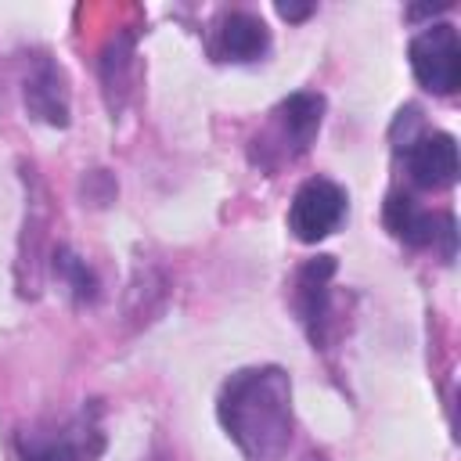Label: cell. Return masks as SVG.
Instances as JSON below:
<instances>
[{
    "label": "cell",
    "mask_w": 461,
    "mask_h": 461,
    "mask_svg": "<svg viewBox=\"0 0 461 461\" xmlns=\"http://www.w3.org/2000/svg\"><path fill=\"white\" fill-rule=\"evenodd\" d=\"M407 58H411V72L414 79L436 94V97H447L461 86V40H457V29L450 22H432L425 25L411 47H407Z\"/></svg>",
    "instance_id": "cell-4"
},
{
    "label": "cell",
    "mask_w": 461,
    "mask_h": 461,
    "mask_svg": "<svg viewBox=\"0 0 461 461\" xmlns=\"http://www.w3.org/2000/svg\"><path fill=\"white\" fill-rule=\"evenodd\" d=\"M403 166H407V176L414 187L421 191H443L457 180V140L443 130H432V133H418L414 140H407L403 148Z\"/></svg>",
    "instance_id": "cell-9"
},
{
    "label": "cell",
    "mask_w": 461,
    "mask_h": 461,
    "mask_svg": "<svg viewBox=\"0 0 461 461\" xmlns=\"http://www.w3.org/2000/svg\"><path fill=\"white\" fill-rule=\"evenodd\" d=\"M50 270H54V277L68 288V295H72L76 306H94V303H97L101 281H97L94 267H90L83 256H76L68 245H58V249L50 252Z\"/></svg>",
    "instance_id": "cell-13"
},
{
    "label": "cell",
    "mask_w": 461,
    "mask_h": 461,
    "mask_svg": "<svg viewBox=\"0 0 461 461\" xmlns=\"http://www.w3.org/2000/svg\"><path fill=\"white\" fill-rule=\"evenodd\" d=\"M166 292H169L166 277L155 267H140L130 281V292H126V317H133L137 324H148L162 310Z\"/></svg>",
    "instance_id": "cell-14"
},
{
    "label": "cell",
    "mask_w": 461,
    "mask_h": 461,
    "mask_svg": "<svg viewBox=\"0 0 461 461\" xmlns=\"http://www.w3.org/2000/svg\"><path fill=\"white\" fill-rule=\"evenodd\" d=\"M331 277H335V256H313L295 270V281H292V306L313 346H324L328 339Z\"/></svg>",
    "instance_id": "cell-8"
},
{
    "label": "cell",
    "mask_w": 461,
    "mask_h": 461,
    "mask_svg": "<svg viewBox=\"0 0 461 461\" xmlns=\"http://www.w3.org/2000/svg\"><path fill=\"white\" fill-rule=\"evenodd\" d=\"M303 461H328V457H324V454H321V450H310V454H306V457H303Z\"/></svg>",
    "instance_id": "cell-18"
},
{
    "label": "cell",
    "mask_w": 461,
    "mask_h": 461,
    "mask_svg": "<svg viewBox=\"0 0 461 461\" xmlns=\"http://www.w3.org/2000/svg\"><path fill=\"white\" fill-rule=\"evenodd\" d=\"M216 418L245 461H281L292 443V378L277 364L234 371L220 396Z\"/></svg>",
    "instance_id": "cell-1"
},
{
    "label": "cell",
    "mask_w": 461,
    "mask_h": 461,
    "mask_svg": "<svg viewBox=\"0 0 461 461\" xmlns=\"http://www.w3.org/2000/svg\"><path fill=\"white\" fill-rule=\"evenodd\" d=\"M22 101L25 112L54 130H65L72 119V90L61 61L47 50L25 54V72H22Z\"/></svg>",
    "instance_id": "cell-5"
},
{
    "label": "cell",
    "mask_w": 461,
    "mask_h": 461,
    "mask_svg": "<svg viewBox=\"0 0 461 461\" xmlns=\"http://www.w3.org/2000/svg\"><path fill=\"white\" fill-rule=\"evenodd\" d=\"M450 4H436V7H411L407 11V18H432V14H439V11H447Z\"/></svg>",
    "instance_id": "cell-17"
},
{
    "label": "cell",
    "mask_w": 461,
    "mask_h": 461,
    "mask_svg": "<svg viewBox=\"0 0 461 461\" xmlns=\"http://www.w3.org/2000/svg\"><path fill=\"white\" fill-rule=\"evenodd\" d=\"M277 14L285 22H303V18L313 14V4H277Z\"/></svg>",
    "instance_id": "cell-16"
},
{
    "label": "cell",
    "mask_w": 461,
    "mask_h": 461,
    "mask_svg": "<svg viewBox=\"0 0 461 461\" xmlns=\"http://www.w3.org/2000/svg\"><path fill=\"white\" fill-rule=\"evenodd\" d=\"M346 187H339L335 180H328V176H310L299 191H295V198H292V205H288V230L299 238V241H306V245H317L321 238H328L331 230H339L342 227V220H346Z\"/></svg>",
    "instance_id": "cell-6"
},
{
    "label": "cell",
    "mask_w": 461,
    "mask_h": 461,
    "mask_svg": "<svg viewBox=\"0 0 461 461\" xmlns=\"http://www.w3.org/2000/svg\"><path fill=\"white\" fill-rule=\"evenodd\" d=\"M385 227L393 238H400L411 249H439L443 259H454L457 249V223L450 212H429L411 194L393 191L385 198Z\"/></svg>",
    "instance_id": "cell-7"
},
{
    "label": "cell",
    "mask_w": 461,
    "mask_h": 461,
    "mask_svg": "<svg viewBox=\"0 0 461 461\" xmlns=\"http://www.w3.org/2000/svg\"><path fill=\"white\" fill-rule=\"evenodd\" d=\"M209 50L216 61H230V65L259 61L270 50V29L252 11H223L212 29Z\"/></svg>",
    "instance_id": "cell-10"
},
{
    "label": "cell",
    "mask_w": 461,
    "mask_h": 461,
    "mask_svg": "<svg viewBox=\"0 0 461 461\" xmlns=\"http://www.w3.org/2000/svg\"><path fill=\"white\" fill-rule=\"evenodd\" d=\"M137 36L133 32H115L104 50H101V61H97V76H101V94H104V104L112 115L122 112L126 97H130V83H133V58H137Z\"/></svg>",
    "instance_id": "cell-11"
},
{
    "label": "cell",
    "mask_w": 461,
    "mask_h": 461,
    "mask_svg": "<svg viewBox=\"0 0 461 461\" xmlns=\"http://www.w3.org/2000/svg\"><path fill=\"white\" fill-rule=\"evenodd\" d=\"M115 191H119V184H115V176L108 169H90L83 176V198L90 205H108L115 198Z\"/></svg>",
    "instance_id": "cell-15"
},
{
    "label": "cell",
    "mask_w": 461,
    "mask_h": 461,
    "mask_svg": "<svg viewBox=\"0 0 461 461\" xmlns=\"http://www.w3.org/2000/svg\"><path fill=\"white\" fill-rule=\"evenodd\" d=\"M43 241H47V216L40 198H29L25 223H22V252H18V288L22 295H36L43 281Z\"/></svg>",
    "instance_id": "cell-12"
},
{
    "label": "cell",
    "mask_w": 461,
    "mask_h": 461,
    "mask_svg": "<svg viewBox=\"0 0 461 461\" xmlns=\"http://www.w3.org/2000/svg\"><path fill=\"white\" fill-rule=\"evenodd\" d=\"M321 122H324V94H317V90L288 94L267 115V122L252 133L249 162L263 173H277V169L292 166L299 155L310 151V144L321 133Z\"/></svg>",
    "instance_id": "cell-2"
},
{
    "label": "cell",
    "mask_w": 461,
    "mask_h": 461,
    "mask_svg": "<svg viewBox=\"0 0 461 461\" xmlns=\"http://www.w3.org/2000/svg\"><path fill=\"white\" fill-rule=\"evenodd\" d=\"M101 454H104V432H101L97 403L83 407L61 425L25 429L14 439L18 461H97Z\"/></svg>",
    "instance_id": "cell-3"
}]
</instances>
